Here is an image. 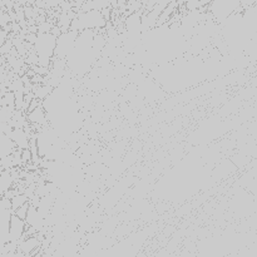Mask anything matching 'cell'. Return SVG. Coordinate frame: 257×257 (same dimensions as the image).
Returning <instances> with one entry per match:
<instances>
[{"instance_id": "cell-1", "label": "cell", "mask_w": 257, "mask_h": 257, "mask_svg": "<svg viewBox=\"0 0 257 257\" xmlns=\"http://www.w3.org/2000/svg\"><path fill=\"white\" fill-rule=\"evenodd\" d=\"M55 44H57V37L48 33H37L33 48H34L35 54L38 55V64L43 68L49 69L52 64V59L54 57Z\"/></svg>"}, {"instance_id": "cell-2", "label": "cell", "mask_w": 257, "mask_h": 257, "mask_svg": "<svg viewBox=\"0 0 257 257\" xmlns=\"http://www.w3.org/2000/svg\"><path fill=\"white\" fill-rule=\"evenodd\" d=\"M107 20L103 17L100 10H87V12H80L79 14H75L70 23L69 30L74 32H83V30H93L99 29L105 25Z\"/></svg>"}, {"instance_id": "cell-3", "label": "cell", "mask_w": 257, "mask_h": 257, "mask_svg": "<svg viewBox=\"0 0 257 257\" xmlns=\"http://www.w3.org/2000/svg\"><path fill=\"white\" fill-rule=\"evenodd\" d=\"M207 10L215 22L222 24L235 13H242L243 8L241 7L238 0H212L207 7Z\"/></svg>"}, {"instance_id": "cell-4", "label": "cell", "mask_w": 257, "mask_h": 257, "mask_svg": "<svg viewBox=\"0 0 257 257\" xmlns=\"http://www.w3.org/2000/svg\"><path fill=\"white\" fill-rule=\"evenodd\" d=\"M78 34L79 33L74 32V30H68V32L62 33L59 37L57 38V44H55V50H54V57L58 59H63L69 55V53L72 52L73 47L75 44V40H77Z\"/></svg>"}, {"instance_id": "cell-5", "label": "cell", "mask_w": 257, "mask_h": 257, "mask_svg": "<svg viewBox=\"0 0 257 257\" xmlns=\"http://www.w3.org/2000/svg\"><path fill=\"white\" fill-rule=\"evenodd\" d=\"M25 221L12 213L9 218V227H8V240L19 245L20 241L25 238Z\"/></svg>"}, {"instance_id": "cell-6", "label": "cell", "mask_w": 257, "mask_h": 257, "mask_svg": "<svg viewBox=\"0 0 257 257\" xmlns=\"http://www.w3.org/2000/svg\"><path fill=\"white\" fill-rule=\"evenodd\" d=\"M37 248H40V240L38 238L37 235L23 238L19 245H18V250L22 251L27 257L32 256Z\"/></svg>"}, {"instance_id": "cell-7", "label": "cell", "mask_w": 257, "mask_h": 257, "mask_svg": "<svg viewBox=\"0 0 257 257\" xmlns=\"http://www.w3.org/2000/svg\"><path fill=\"white\" fill-rule=\"evenodd\" d=\"M48 115L45 113L43 104L38 105L35 109H33L32 112L27 113V119L30 124H37L42 125V127H47L48 125Z\"/></svg>"}, {"instance_id": "cell-8", "label": "cell", "mask_w": 257, "mask_h": 257, "mask_svg": "<svg viewBox=\"0 0 257 257\" xmlns=\"http://www.w3.org/2000/svg\"><path fill=\"white\" fill-rule=\"evenodd\" d=\"M53 89H54V88H53L52 85L47 84V83H39V84H33L32 92L33 94H34V98H37V99L43 102L45 98H48L52 94Z\"/></svg>"}, {"instance_id": "cell-9", "label": "cell", "mask_w": 257, "mask_h": 257, "mask_svg": "<svg viewBox=\"0 0 257 257\" xmlns=\"http://www.w3.org/2000/svg\"><path fill=\"white\" fill-rule=\"evenodd\" d=\"M10 201H12V213H14V211L17 210V208H19L20 206H23L25 202H28V197L24 193H18V195H15Z\"/></svg>"}, {"instance_id": "cell-10", "label": "cell", "mask_w": 257, "mask_h": 257, "mask_svg": "<svg viewBox=\"0 0 257 257\" xmlns=\"http://www.w3.org/2000/svg\"><path fill=\"white\" fill-rule=\"evenodd\" d=\"M29 201L28 202H25L24 205L20 206L19 208H17V210L14 211V215H17L18 217L22 218V220H25V217H27V213H28V210H29Z\"/></svg>"}, {"instance_id": "cell-11", "label": "cell", "mask_w": 257, "mask_h": 257, "mask_svg": "<svg viewBox=\"0 0 257 257\" xmlns=\"http://www.w3.org/2000/svg\"><path fill=\"white\" fill-rule=\"evenodd\" d=\"M8 35H9V33L5 32L4 29H0V47L8 40Z\"/></svg>"}, {"instance_id": "cell-12", "label": "cell", "mask_w": 257, "mask_h": 257, "mask_svg": "<svg viewBox=\"0 0 257 257\" xmlns=\"http://www.w3.org/2000/svg\"><path fill=\"white\" fill-rule=\"evenodd\" d=\"M238 3H240V5L243 8V9H246V8H248V7H251V5L255 4L256 0H238Z\"/></svg>"}, {"instance_id": "cell-13", "label": "cell", "mask_w": 257, "mask_h": 257, "mask_svg": "<svg viewBox=\"0 0 257 257\" xmlns=\"http://www.w3.org/2000/svg\"><path fill=\"white\" fill-rule=\"evenodd\" d=\"M60 2L62 0H47V5H49V7H58Z\"/></svg>"}]
</instances>
